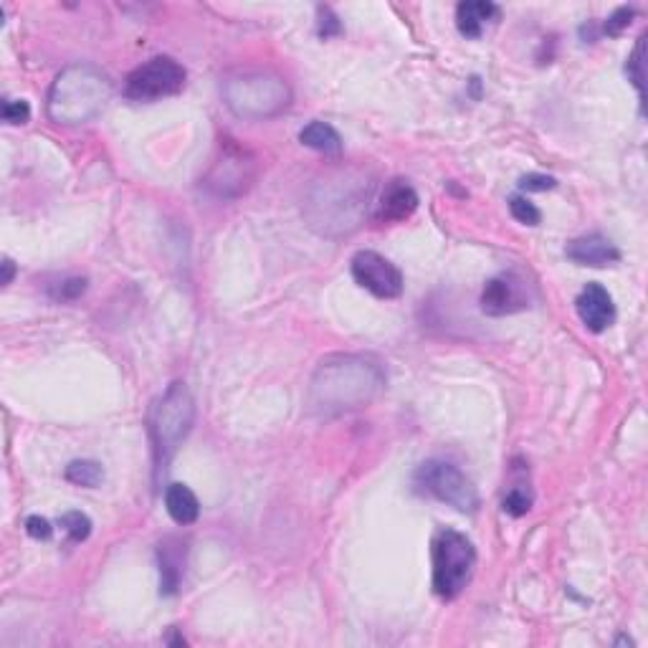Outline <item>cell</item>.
Masks as SVG:
<instances>
[{
	"mask_svg": "<svg viewBox=\"0 0 648 648\" xmlns=\"http://www.w3.org/2000/svg\"><path fill=\"white\" fill-rule=\"evenodd\" d=\"M195 423V400L185 383H173L157 400L150 416L152 446H155L157 466H165L188 438Z\"/></svg>",
	"mask_w": 648,
	"mask_h": 648,
	"instance_id": "obj_4",
	"label": "cell"
},
{
	"mask_svg": "<svg viewBox=\"0 0 648 648\" xmlns=\"http://www.w3.org/2000/svg\"><path fill=\"white\" fill-rule=\"evenodd\" d=\"M643 54H646V36L638 38L636 49H633L631 59H628V64H626L628 79L633 81V87L638 89L641 99H643Z\"/></svg>",
	"mask_w": 648,
	"mask_h": 648,
	"instance_id": "obj_22",
	"label": "cell"
},
{
	"mask_svg": "<svg viewBox=\"0 0 648 648\" xmlns=\"http://www.w3.org/2000/svg\"><path fill=\"white\" fill-rule=\"evenodd\" d=\"M3 269H6V276H3V284H11L13 274H16V266H13L11 259H3Z\"/></svg>",
	"mask_w": 648,
	"mask_h": 648,
	"instance_id": "obj_29",
	"label": "cell"
},
{
	"mask_svg": "<svg viewBox=\"0 0 648 648\" xmlns=\"http://www.w3.org/2000/svg\"><path fill=\"white\" fill-rule=\"evenodd\" d=\"M84 292H87V279L76 276V279H66L64 284H61L59 292H56V299H61V302H74V299H79Z\"/></svg>",
	"mask_w": 648,
	"mask_h": 648,
	"instance_id": "obj_24",
	"label": "cell"
},
{
	"mask_svg": "<svg viewBox=\"0 0 648 648\" xmlns=\"http://www.w3.org/2000/svg\"><path fill=\"white\" fill-rule=\"evenodd\" d=\"M165 509L173 517L175 524L188 527V524L198 522L200 517V502L193 494V489L185 484H170L165 489Z\"/></svg>",
	"mask_w": 648,
	"mask_h": 648,
	"instance_id": "obj_16",
	"label": "cell"
},
{
	"mask_svg": "<svg viewBox=\"0 0 648 648\" xmlns=\"http://www.w3.org/2000/svg\"><path fill=\"white\" fill-rule=\"evenodd\" d=\"M509 211H512V216L517 218L519 223H524V226H537V223L542 221L540 208H537L535 203H530L527 198H519V195H514V198L509 200Z\"/></svg>",
	"mask_w": 648,
	"mask_h": 648,
	"instance_id": "obj_21",
	"label": "cell"
},
{
	"mask_svg": "<svg viewBox=\"0 0 648 648\" xmlns=\"http://www.w3.org/2000/svg\"><path fill=\"white\" fill-rule=\"evenodd\" d=\"M3 119L8 125H26L31 119V107H28L26 99H6L3 102Z\"/></svg>",
	"mask_w": 648,
	"mask_h": 648,
	"instance_id": "obj_23",
	"label": "cell"
},
{
	"mask_svg": "<svg viewBox=\"0 0 648 648\" xmlns=\"http://www.w3.org/2000/svg\"><path fill=\"white\" fill-rule=\"evenodd\" d=\"M502 507L504 512L512 514V517H524V514L532 509V492L530 489H524V486H512L507 497H504Z\"/></svg>",
	"mask_w": 648,
	"mask_h": 648,
	"instance_id": "obj_20",
	"label": "cell"
},
{
	"mask_svg": "<svg viewBox=\"0 0 648 648\" xmlns=\"http://www.w3.org/2000/svg\"><path fill=\"white\" fill-rule=\"evenodd\" d=\"M157 557H160V593L173 595L183 580L185 545L175 537H168L165 542H160Z\"/></svg>",
	"mask_w": 648,
	"mask_h": 648,
	"instance_id": "obj_15",
	"label": "cell"
},
{
	"mask_svg": "<svg viewBox=\"0 0 648 648\" xmlns=\"http://www.w3.org/2000/svg\"><path fill=\"white\" fill-rule=\"evenodd\" d=\"M413 484H416V492L449 504L456 512L474 514L479 509L476 486L471 484V479L459 466L449 464V461L431 459L421 464L416 469V476H413Z\"/></svg>",
	"mask_w": 648,
	"mask_h": 648,
	"instance_id": "obj_6",
	"label": "cell"
},
{
	"mask_svg": "<svg viewBox=\"0 0 648 648\" xmlns=\"http://www.w3.org/2000/svg\"><path fill=\"white\" fill-rule=\"evenodd\" d=\"M64 476H66V481H71V484L89 486V489H94L97 484H102L104 469L97 464V461L76 459V461H71L69 466H66Z\"/></svg>",
	"mask_w": 648,
	"mask_h": 648,
	"instance_id": "obj_18",
	"label": "cell"
},
{
	"mask_svg": "<svg viewBox=\"0 0 648 648\" xmlns=\"http://www.w3.org/2000/svg\"><path fill=\"white\" fill-rule=\"evenodd\" d=\"M388 375L373 355L335 352L317 365L309 383L307 411L317 418H337L368 408L383 395Z\"/></svg>",
	"mask_w": 648,
	"mask_h": 648,
	"instance_id": "obj_1",
	"label": "cell"
},
{
	"mask_svg": "<svg viewBox=\"0 0 648 648\" xmlns=\"http://www.w3.org/2000/svg\"><path fill=\"white\" fill-rule=\"evenodd\" d=\"M555 178L550 175H527V178L519 180V188L527 190V193H535V190H552L555 188Z\"/></svg>",
	"mask_w": 648,
	"mask_h": 648,
	"instance_id": "obj_27",
	"label": "cell"
},
{
	"mask_svg": "<svg viewBox=\"0 0 648 648\" xmlns=\"http://www.w3.org/2000/svg\"><path fill=\"white\" fill-rule=\"evenodd\" d=\"M26 532L28 535L33 537V540H49L51 537V524H49V519H44V517H28L26 519Z\"/></svg>",
	"mask_w": 648,
	"mask_h": 648,
	"instance_id": "obj_26",
	"label": "cell"
},
{
	"mask_svg": "<svg viewBox=\"0 0 648 648\" xmlns=\"http://www.w3.org/2000/svg\"><path fill=\"white\" fill-rule=\"evenodd\" d=\"M565 254L578 266H593V269H603V266H613L621 261V251L616 249V243L611 238L600 236V233L575 238V241L567 243Z\"/></svg>",
	"mask_w": 648,
	"mask_h": 648,
	"instance_id": "obj_12",
	"label": "cell"
},
{
	"mask_svg": "<svg viewBox=\"0 0 648 648\" xmlns=\"http://www.w3.org/2000/svg\"><path fill=\"white\" fill-rule=\"evenodd\" d=\"M352 276L378 299H398L403 294V274L378 251H357L352 256Z\"/></svg>",
	"mask_w": 648,
	"mask_h": 648,
	"instance_id": "obj_9",
	"label": "cell"
},
{
	"mask_svg": "<svg viewBox=\"0 0 648 648\" xmlns=\"http://www.w3.org/2000/svg\"><path fill=\"white\" fill-rule=\"evenodd\" d=\"M631 18H633V8H618L616 13H613L608 21H605V33H611V36H618V33L623 31V28L631 26Z\"/></svg>",
	"mask_w": 648,
	"mask_h": 648,
	"instance_id": "obj_25",
	"label": "cell"
},
{
	"mask_svg": "<svg viewBox=\"0 0 648 648\" xmlns=\"http://www.w3.org/2000/svg\"><path fill=\"white\" fill-rule=\"evenodd\" d=\"M575 309H578L580 322H583L590 332H595V335L605 332L616 322V304H613V297L598 281H590L588 287L578 294Z\"/></svg>",
	"mask_w": 648,
	"mask_h": 648,
	"instance_id": "obj_10",
	"label": "cell"
},
{
	"mask_svg": "<svg viewBox=\"0 0 648 648\" xmlns=\"http://www.w3.org/2000/svg\"><path fill=\"white\" fill-rule=\"evenodd\" d=\"M499 16H502L499 6L489 0H464L456 6V26L466 38H479L484 28Z\"/></svg>",
	"mask_w": 648,
	"mask_h": 648,
	"instance_id": "obj_14",
	"label": "cell"
},
{
	"mask_svg": "<svg viewBox=\"0 0 648 648\" xmlns=\"http://www.w3.org/2000/svg\"><path fill=\"white\" fill-rule=\"evenodd\" d=\"M61 527L69 535L71 542H84L89 535H92V519L84 512H66L61 517Z\"/></svg>",
	"mask_w": 648,
	"mask_h": 648,
	"instance_id": "obj_19",
	"label": "cell"
},
{
	"mask_svg": "<svg viewBox=\"0 0 648 648\" xmlns=\"http://www.w3.org/2000/svg\"><path fill=\"white\" fill-rule=\"evenodd\" d=\"M112 92V79L99 66L71 64L51 84L46 112L56 125H87L107 109Z\"/></svg>",
	"mask_w": 648,
	"mask_h": 648,
	"instance_id": "obj_2",
	"label": "cell"
},
{
	"mask_svg": "<svg viewBox=\"0 0 648 648\" xmlns=\"http://www.w3.org/2000/svg\"><path fill=\"white\" fill-rule=\"evenodd\" d=\"M223 102L236 117L264 122L287 112L292 104V89L276 71L243 69L223 81Z\"/></svg>",
	"mask_w": 648,
	"mask_h": 648,
	"instance_id": "obj_3",
	"label": "cell"
},
{
	"mask_svg": "<svg viewBox=\"0 0 648 648\" xmlns=\"http://www.w3.org/2000/svg\"><path fill=\"white\" fill-rule=\"evenodd\" d=\"M185 79L188 74L178 61L170 56H155L127 76L125 94L132 102H160L183 92Z\"/></svg>",
	"mask_w": 648,
	"mask_h": 648,
	"instance_id": "obj_7",
	"label": "cell"
},
{
	"mask_svg": "<svg viewBox=\"0 0 648 648\" xmlns=\"http://www.w3.org/2000/svg\"><path fill=\"white\" fill-rule=\"evenodd\" d=\"M256 178V162L243 147L233 145L226 140L221 145V152L213 160L211 170L203 178V185L218 198H238L251 188Z\"/></svg>",
	"mask_w": 648,
	"mask_h": 648,
	"instance_id": "obj_8",
	"label": "cell"
},
{
	"mask_svg": "<svg viewBox=\"0 0 648 648\" xmlns=\"http://www.w3.org/2000/svg\"><path fill=\"white\" fill-rule=\"evenodd\" d=\"M299 140H302L304 147L322 152V155H340L342 152L340 132L332 125H327V122H309V125L299 132Z\"/></svg>",
	"mask_w": 648,
	"mask_h": 648,
	"instance_id": "obj_17",
	"label": "cell"
},
{
	"mask_svg": "<svg viewBox=\"0 0 648 648\" xmlns=\"http://www.w3.org/2000/svg\"><path fill=\"white\" fill-rule=\"evenodd\" d=\"M319 18H322V23H319V36L330 38L335 36V33H340V23L332 16L330 8H319Z\"/></svg>",
	"mask_w": 648,
	"mask_h": 648,
	"instance_id": "obj_28",
	"label": "cell"
},
{
	"mask_svg": "<svg viewBox=\"0 0 648 648\" xmlns=\"http://www.w3.org/2000/svg\"><path fill=\"white\" fill-rule=\"evenodd\" d=\"M476 567V550L466 535L456 530L438 532L433 540V590L438 598H459L471 583Z\"/></svg>",
	"mask_w": 648,
	"mask_h": 648,
	"instance_id": "obj_5",
	"label": "cell"
},
{
	"mask_svg": "<svg viewBox=\"0 0 648 648\" xmlns=\"http://www.w3.org/2000/svg\"><path fill=\"white\" fill-rule=\"evenodd\" d=\"M527 307V299L522 292V281L514 279L512 274L494 276L486 281L484 292H481V312L489 317H504Z\"/></svg>",
	"mask_w": 648,
	"mask_h": 648,
	"instance_id": "obj_11",
	"label": "cell"
},
{
	"mask_svg": "<svg viewBox=\"0 0 648 648\" xmlns=\"http://www.w3.org/2000/svg\"><path fill=\"white\" fill-rule=\"evenodd\" d=\"M418 208V193L405 183V180H393L383 190V198L378 203L375 218L383 223H400L411 218Z\"/></svg>",
	"mask_w": 648,
	"mask_h": 648,
	"instance_id": "obj_13",
	"label": "cell"
}]
</instances>
